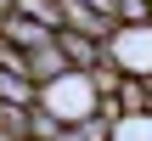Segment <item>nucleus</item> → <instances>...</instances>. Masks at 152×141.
Returning a JSON list of instances; mask_svg holds the SVG:
<instances>
[{
	"label": "nucleus",
	"mask_w": 152,
	"mask_h": 141,
	"mask_svg": "<svg viewBox=\"0 0 152 141\" xmlns=\"http://www.w3.org/2000/svg\"><path fill=\"white\" fill-rule=\"evenodd\" d=\"M102 85L90 79V73H79V68H68L56 85H39V107L45 113H56L62 124H79V119H90V113H102Z\"/></svg>",
	"instance_id": "1"
},
{
	"label": "nucleus",
	"mask_w": 152,
	"mask_h": 141,
	"mask_svg": "<svg viewBox=\"0 0 152 141\" xmlns=\"http://www.w3.org/2000/svg\"><path fill=\"white\" fill-rule=\"evenodd\" d=\"M113 62L124 79H152V23H135V28H118L107 40Z\"/></svg>",
	"instance_id": "2"
},
{
	"label": "nucleus",
	"mask_w": 152,
	"mask_h": 141,
	"mask_svg": "<svg viewBox=\"0 0 152 141\" xmlns=\"http://www.w3.org/2000/svg\"><path fill=\"white\" fill-rule=\"evenodd\" d=\"M0 40H11L17 51H39V45H51L56 40V28H45V23H34V17H23V11H0Z\"/></svg>",
	"instance_id": "3"
},
{
	"label": "nucleus",
	"mask_w": 152,
	"mask_h": 141,
	"mask_svg": "<svg viewBox=\"0 0 152 141\" xmlns=\"http://www.w3.org/2000/svg\"><path fill=\"white\" fill-rule=\"evenodd\" d=\"M56 45H62V57H68V68H79V73H96L102 62H107V40H90V34H56Z\"/></svg>",
	"instance_id": "4"
},
{
	"label": "nucleus",
	"mask_w": 152,
	"mask_h": 141,
	"mask_svg": "<svg viewBox=\"0 0 152 141\" xmlns=\"http://www.w3.org/2000/svg\"><path fill=\"white\" fill-rule=\"evenodd\" d=\"M62 28H68V34H90V40H113V34H118V23L96 17L85 0H62ZM62 28H56V34H62Z\"/></svg>",
	"instance_id": "5"
},
{
	"label": "nucleus",
	"mask_w": 152,
	"mask_h": 141,
	"mask_svg": "<svg viewBox=\"0 0 152 141\" xmlns=\"http://www.w3.org/2000/svg\"><path fill=\"white\" fill-rule=\"evenodd\" d=\"M68 73V57H62V45L51 40V45H39V51H28V79L34 85H56Z\"/></svg>",
	"instance_id": "6"
},
{
	"label": "nucleus",
	"mask_w": 152,
	"mask_h": 141,
	"mask_svg": "<svg viewBox=\"0 0 152 141\" xmlns=\"http://www.w3.org/2000/svg\"><path fill=\"white\" fill-rule=\"evenodd\" d=\"M11 11H23L45 28H62V0H11Z\"/></svg>",
	"instance_id": "7"
},
{
	"label": "nucleus",
	"mask_w": 152,
	"mask_h": 141,
	"mask_svg": "<svg viewBox=\"0 0 152 141\" xmlns=\"http://www.w3.org/2000/svg\"><path fill=\"white\" fill-rule=\"evenodd\" d=\"M113 141H152V113H124L113 124Z\"/></svg>",
	"instance_id": "8"
},
{
	"label": "nucleus",
	"mask_w": 152,
	"mask_h": 141,
	"mask_svg": "<svg viewBox=\"0 0 152 141\" xmlns=\"http://www.w3.org/2000/svg\"><path fill=\"white\" fill-rule=\"evenodd\" d=\"M28 119H34V107H11V102H0V130L17 141H28Z\"/></svg>",
	"instance_id": "9"
},
{
	"label": "nucleus",
	"mask_w": 152,
	"mask_h": 141,
	"mask_svg": "<svg viewBox=\"0 0 152 141\" xmlns=\"http://www.w3.org/2000/svg\"><path fill=\"white\" fill-rule=\"evenodd\" d=\"M135 23H152V0H118V28H135Z\"/></svg>",
	"instance_id": "10"
},
{
	"label": "nucleus",
	"mask_w": 152,
	"mask_h": 141,
	"mask_svg": "<svg viewBox=\"0 0 152 141\" xmlns=\"http://www.w3.org/2000/svg\"><path fill=\"white\" fill-rule=\"evenodd\" d=\"M96 17H107V23H118V0H85Z\"/></svg>",
	"instance_id": "11"
},
{
	"label": "nucleus",
	"mask_w": 152,
	"mask_h": 141,
	"mask_svg": "<svg viewBox=\"0 0 152 141\" xmlns=\"http://www.w3.org/2000/svg\"><path fill=\"white\" fill-rule=\"evenodd\" d=\"M0 141H17V136H6V130H0Z\"/></svg>",
	"instance_id": "12"
}]
</instances>
